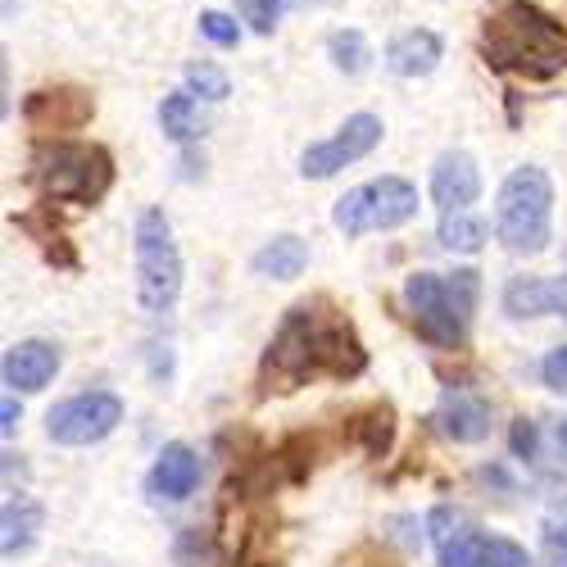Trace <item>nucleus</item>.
I'll use <instances>...</instances> for the list:
<instances>
[{
    "label": "nucleus",
    "instance_id": "f257e3e1",
    "mask_svg": "<svg viewBox=\"0 0 567 567\" xmlns=\"http://www.w3.org/2000/svg\"><path fill=\"white\" fill-rule=\"evenodd\" d=\"M363 363V346L346 318H327L313 305H296L268 341L264 382H272L268 391H296L313 377H359Z\"/></svg>",
    "mask_w": 567,
    "mask_h": 567
},
{
    "label": "nucleus",
    "instance_id": "f03ea898",
    "mask_svg": "<svg viewBox=\"0 0 567 567\" xmlns=\"http://www.w3.org/2000/svg\"><path fill=\"white\" fill-rule=\"evenodd\" d=\"M482 55L499 73L545 82L567 69V28L532 0H504L482 32Z\"/></svg>",
    "mask_w": 567,
    "mask_h": 567
},
{
    "label": "nucleus",
    "instance_id": "7ed1b4c3",
    "mask_svg": "<svg viewBox=\"0 0 567 567\" xmlns=\"http://www.w3.org/2000/svg\"><path fill=\"white\" fill-rule=\"evenodd\" d=\"M477 296H482V272H472V268H458L450 277L409 272V281H404V305L413 313L417 337L436 350H458L467 341Z\"/></svg>",
    "mask_w": 567,
    "mask_h": 567
},
{
    "label": "nucleus",
    "instance_id": "20e7f679",
    "mask_svg": "<svg viewBox=\"0 0 567 567\" xmlns=\"http://www.w3.org/2000/svg\"><path fill=\"white\" fill-rule=\"evenodd\" d=\"M28 177L55 205H96L114 186V155L86 141H41Z\"/></svg>",
    "mask_w": 567,
    "mask_h": 567
},
{
    "label": "nucleus",
    "instance_id": "39448f33",
    "mask_svg": "<svg viewBox=\"0 0 567 567\" xmlns=\"http://www.w3.org/2000/svg\"><path fill=\"white\" fill-rule=\"evenodd\" d=\"M549 218H554V186L549 173L536 164L513 168L499 186L495 231L513 255H540L549 246Z\"/></svg>",
    "mask_w": 567,
    "mask_h": 567
},
{
    "label": "nucleus",
    "instance_id": "423d86ee",
    "mask_svg": "<svg viewBox=\"0 0 567 567\" xmlns=\"http://www.w3.org/2000/svg\"><path fill=\"white\" fill-rule=\"evenodd\" d=\"M136 296L146 313H168L182 296V255L164 209H146L136 218Z\"/></svg>",
    "mask_w": 567,
    "mask_h": 567
},
{
    "label": "nucleus",
    "instance_id": "0eeeda50",
    "mask_svg": "<svg viewBox=\"0 0 567 567\" xmlns=\"http://www.w3.org/2000/svg\"><path fill=\"white\" fill-rule=\"evenodd\" d=\"M413 214H417V186L404 177H377L337 200L332 223L346 236H368V231H391Z\"/></svg>",
    "mask_w": 567,
    "mask_h": 567
},
{
    "label": "nucleus",
    "instance_id": "6e6552de",
    "mask_svg": "<svg viewBox=\"0 0 567 567\" xmlns=\"http://www.w3.org/2000/svg\"><path fill=\"white\" fill-rule=\"evenodd\" d=\"M123 422V400L114 391H86L45 413V432L55 445H96Z\"/></svg>",
    "mask_w": 567,
    "mask_h": 567
},
{
    "label": "nucleus",
    "instance_id": "1a4fd4ad",
    "mask_svg": "<svg viewBox=\"0 0 567 567\" xmlns=\"http://www.w3.org/2000/svg\"><path fill=\"white\" fill-rule=\"evenodd\" d=\"M377 141H382V118L377 114H354V118H346L337 127V136L318 141V146H309L300 155V173L305 177H337L341 168H350L363 155H372Z\"/></svg>",
    "mask_w": 567,
    "mask_h": 567
},
{
    "label": "nucleus",
    "instance_id": "9d476101",
    "mask_svg": "<svg viewBox=\"0 0 567 567\" xmlns=\"http://www.w3.org/2000/svg\"><path fill=\"white\" fill-rule=\"evenodd\" d=\"M436 432L454 445H477L491 436V400L472 386H450L432 413Z\"/></svg>",
    "mask_w": 567,
    "mask_h": 567
},
{
    "label": "nucleus",
    "instance_id": "9b49d317",
    "mask_svg": "<svg viewBox=\"0 0 567 567\" xmlns=\"http://www.w3.org/2000/svg\"><path fill=\"white\" fill-rule=\"evenodd\" d=\"M91 114H96V101H91L86 91H78V86L32 91L28 105H23V118L37 132H78V127L91 123Z\"/></svg>",
    "mask_w": 567,
    "mask_h": 567
},
{
    "label": "nucleus",
    "instance_id": "f8f14e48",
    "mask_svg": "<svg viewBox=\"0 0 567 567\" xmlns=\"http://www.w3.org/2000/svg\"><path fill=\"white\" fill-rule=\"evenodd\" d=\"M196 486H200V454L182 441L164 445L155 467H151V477H146L151 499L155 504H182L186 495H196Z\"/></svg>",
    "mask_w": 567,
    "mask_h": 567
},
{
    "label": "nucleus",
    "instance_id": "ddd939ff",
    "mask_svg": "<svg viewBox=\"0 0 567 567\" xmlns=\"http://www.w3.org/2000/svg\"><path fill=\"white\" fill-rule=\"evenodd\" d=\"M441 567H532V554L508 536L463 532L441 549Z\"/></svg>",
    "mask_w": 567,
    "mask_h": 567
},
{
    "label": "nucleus",
    "instance_id": "4468645a",
    "mask_svg": "<svg viewBox=\"0 0 567 567\" xmlns=\"http://www.w3.org/2000/svg\"><path fill=\"white\" fill-rule=\"evenodd\" d=\"M482 196V168L463 151H445L432 168V200L441 214H463L472 200Z\"/></svg>",
    "mask_w": 567,
    "mask_h": 567
},
{
    "label": "nucleus",
    "instance_id": "2eb2a0df",
    "mask_svg": "<svg viewBox=\"0 0 567 567\" xmlns=\"http://www.w3.org/2000/svg\"><path fill=\"white\" fill-rule=\"evenodd\" d=\"M504 313L508 318H567V277H508L504 287Z\"/></svg>",
    "mask_w": 567,
    "mask_h": 567
},
{
    "label": "nucleus",
    "instance_id": "dca6fc26",
    "mask_svg": "<svg viewBox=\"0 0 567 567\" xmlns=\"http://www.w3.org/2000/svg\"><path fill=\"white\" fill-rule=\"evenodd\" d=\"M0 372H6L10 391H41L60 372V346H51V341H19V346L6 350Z\"/></svg>",
    "mask_w": 567,
    "mask_h": 567
},
{
    "label": "nucleus",
    "instance_id": "f3484780",
    "mask_svg": "<svg viewBox=\"0 0 567 567\" xmlns=\"http://www.w3.org/2000/svg\"><path fill=\"white\" fill-rule=\"evenodd\" d=\"M441 37L427 32V28H413V32H400L391 45H386V64L400 73V78H427L436 73L441 64Z\"/></svg>",
    "mask_w": 567,
    "mask_h": 567
},
{
    "label": "nucleus",
    "instance_id": "a211bd4d",
    "mask_svg": "<svg viewBox=\"0 0 567 567\" xmlns=\"http://www.w3.org/2000/svg\"><path fill=\"white\" fill-rule=\"evenodd\" d=\"M41 504L32 495H10L6 508H0V554L6 558H19L32 549L37 532H41Z\"/></svg>",
    "mask_w": 567,
    "mask_h": 567
},
{
    "label": "nucleus",
    "instance_id": "6ab92c4d",
    "mask_svg": "<svg viewBox=\"0 0 567 567\" xmlns=\"http://www.w3.org/2000/svg\"><path fill=\"white\" fill-rule=\"evenodd\" d=\"M259 277H268V281H291V277H300L305 268H309V246L300 241V236H272V241L255 255V264H250Z\"/></svg>",
    "mask_w": 567,
    "mask_h": 567
},
{
    "label": "nucleus",
    "instance_id": "aec40b11",
    "mask_svg": "<svg viewBox=\"0 0 567 567\" xmlns=\"http://www.w3.org/2000/svg\"><path fill=\"white\" fill-rule=\"evenodd\" d=\"M436 241H441L445 250H458V255H477V250L486 246V223L472 218L467 209H463V214H445Z\"/></svg>",
    "mask_w": 567,
    "mask_h": 567
},
{
    "label": "nucleus",
    "instance_id": "412c9836",
    "mask_svg": "<svg viewBox=\"0 0 567 567\" xmlns=\"http://www.w3.org/2000/svg\"><path fill=\"white\" fill-rule=\"evenodd\" d=\"M159 127L173 141H192L196 136V96H192V91H173V96H164Z\"/></svg>",
    "mask_w": 567,
    "mask_h": 567
},
{
    "label": "nucleus",
    "instance_id": "4be33fe9",
    "mask_svg": "<svg viewBox=\"0 0 567 567\" xmlns=\"http://www.w3.org/2000/svg\"><path fill=\"white\" fill-rule=\"evenodd\" d=\"M354 436H363V450L372 454V458H382L386 450H391V409L386 404H372V409H363L359 417H354V427H350Z\"/></svg>",
    "mask_w": 567,
    "mask_h": 567
},
{
    "label": "nucleus",
    "instance_id": "5701e85b",
    "mask_svg": "<svg viewBox=\"0 0 567 567\" xmlns=\"http://www.w3.org/2000/svg\"><path fill=\"white\" fill-rule=\"evenodd\" d=\"M186 86H192V96H205V101H227L231 96L227 73L218 64H209V60L186 64Z\"/></svg>",
    "mask_w": 567,
    "mask_h": 567
},
{
    "label": "nucleus",
    "instance_id": "b1692460",
    "mask_svg": "<svg viewBox=\"0 0 567 567\" xmlns=\"http://www.w3.org/2000/svg\"><path fill=\"white\" fill-rule=\"evenodd\" d=\"M327 51H332V60H337L341 73H363V64H368V41L354 28L327 37Z\"/></svg>",
    "mask_w": 567,
    "mask_h": 567
},
{
    "label": "nucleus",
    "instance_id": "393cba45",
    "mask_svg": "<svg viewBox=\"0 0 567 567\" xmlns=\"http://www.w3.org/2000/svg\"><path fill=\"white\" fill-rule=\"evenodd\" d=\"M236 14H241L259 37H268L281 19V0H236Z\"/></svg>",
    "mask_w": 567,
    "mask_h": 567
},
{
    "label": "nucleus",
    "instance_id": "a878e982",
    "mask_svg": "<svg viewBox=\"0 0 567 567\" xmlns=\"http://www.w3.org/2000/svg\"><path fill=\"white\" fill-rule=\"evenodd\" d=\"M463 532H472V527H467V517H463L458 508H445V504H441V508L432 513V536H436L441 549H445L450 540H458Z\"/></svg>",
    "mask_w": 567,
    "mask_h": 567
},
{
    "label": "nucleus",
    "instance_id": "bb28decb",
    "mask_svg": "<svg viewBox=\"0 0 567 567\" xmlns=\"http://www.w3.org/2000/svg\"><path fill=\"white\" fill-rule=\"evenodd\" d=\"M200 32H205L214 45H236V37H241L236 19H227V14H218V10H205V14H200Z\"/></svg>",
    "mask_w": 567,
    "mask_h": 567
},
{
    "label": "nucleus",
    "instance_id": "cd10ccee",
    "mask_svg": "<svg viewBox=\"0 0 567 567\" xmlns=\"http://www.w3.org/2000/svg\"><path fill=\"white\" fill-rule=\"evenodd\" d=\"M545 545L549 554H567V499L545 513Z\"/></svg>",
    "mask_w": 567,
    "mask_h": 567
},
{
    "label": "nucleus",
    "instance_id": "c85d7f7f",
    "mask_svg": "<svg viewBox=\"0 0 567 567\" xmlns=\"http://www.w3.org/2000/svg\"><path fill=\"white\" fill-rule=\"evenodd\" d=\"M540 377H545V386H549V391L567 395V346H558V350H549V354H545Z\"/></svg>",
    "mask_w": 567,
    "mask_h": 567
},
{
    "label": "nucleus",
    "instance_id": "c756f323",
    "mask_svg": "<svg viewBox=\"0 0 567 567\" xmlns=\"http://www.w3.org/2000/svg\"><path fill=\"white\" fill-rule=\"evenodd\" d=\"M513 454L517 458H536V427H532L527 417L513 422Z\"/></svg>",
    "mask_w": 567,
    "mask_h": 567
},
{
    "label": "nucleus",
    "instance_id": "7c9ffc66",
    "mask_svg": "<svg viewBox=\"0 0 567 567\" xmlns=\"http://www.w3.org/2000/svg\"><path fill=\"white\" fill-rule=\"evenodd\" d=\"M0 417H6V422H0V432L14 436V427H19V404H14V395L6 400V409H0Z\"/></svg>",
    "mask_w": 567,
    "mask_h": 567
},
{
    "label": "nucleus",
    "instance_id": "2f4dec72",
    "mask_svg": "<svg viewBox=\"0 0 567 567\" xmlns=\"http://www.w3.org/2000/svg\"><path fill=\"white\" fill-rule=\"evenodd\" d=\"M558 441H563V445H567V417H563V422H558Z\"/></svg>",
    "mask_w": 567,
    "mask_h": 567
},
{
    "label": "nucleus",
    "instance_id": "473e14b6",
    "mask_svg": "<svg viewBox=\"0 0 567 567\" xmlns=\"http://www.w3.org/2000/svg\"><path fill=\"white\" fill-rule=\"evenodd\" d=\"M554 558V567H567V554H549Z\"/></svg>",
    "mask_w": 567,
    "mask_h": 567
}]
</instances>
